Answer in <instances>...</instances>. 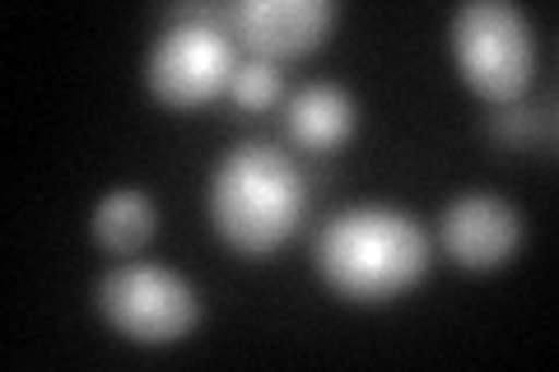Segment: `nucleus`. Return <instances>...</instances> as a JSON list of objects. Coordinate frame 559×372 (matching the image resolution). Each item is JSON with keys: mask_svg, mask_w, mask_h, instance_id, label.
<instances>
[{"mask_svg": "<svg viewBox=\"0 0 559 372\" xmlns=\"http://www.w3.org/2000/svg\"><path fill=\"white\" fill-rule=\"evenodd\" d=\"M452 57L462 80L495 103H518L536 75V28L513 0H462L452 10Z\"/></svg>", "mask_w": 559, "mask_h": 372, "instance_id": "4", "label": "nucleus"}, {"mask_svg": "<svg viewBox=\"0 0 559 372\" xmlns=\"http://www.w3.org/2000/svg\"><path fill=\"white\" fill-rule=\"evenodd\" d=\"M285 88V75H280V61L271 57H248L234 65V80H229V94L242 103V108H271Z\"/></svg>", "mask_w": 559, "mask_h": 372, "instance_id": "11", "label": "nucleus"}, {"mask_svg": "<svg viewBox=\"0 0 559 372\" xmlns=\"http://www.w3.org/2000/svg\"><path fill=\"white\" fill-rule=\"evenodd\" d=\"M94 308L117 335L140 345H173L197 331L201 322V293L187 275L154 261H121L98 275Z\"/></svg>", "mask_w": 559, "mask_h": 372, "instance_id": "5", "label": "nucleus"}, {"mask_svg": "<svg viewBox=\"0 0 559 372\" xmlns=\"http://www.w3.org/2000/svg\"><path fill=\"white\" fill-rule=\"evenodd\" d=\"M154 224H159V209H154V201L145 196V191L140 187H112L108 196L94 205L90 233H94V242L103 247V252L131 256L154 238Z\"/></svg>", "mask_w": 559, "mask_h": 372, "instance_id": "9", "label": "nucleus"}, {"mask_svg": "<svg viewBox=\"0 0 559 372\" xmlns=\"http://www.w3.org/2000/svg\"><path fill=\"white\" fill-rule=\"evenodd\" d=\"M489 135L503 149H555V98L546 103H499Z\"/></svg>", "mask_w": 559, "mask_h": 372, "instance_id": "10", "label": "nucleus"}, {"mask_svg": "<svg viewBox=\"0 0 559 372\" xmlns=\"http://www.w3.org/2000/svg\"><path fill=\"white\" fill-rule=\"evenodd\" d=\"M234 0H182L168 10L164 33L150 43L145 84L168 108H197L229 88L238 51L229 33Z\"/></svg>", "mask_w": 559, "mask_h": 372, "instance_id": "3", "label": "nucleus"}, {"mask_svg": "<svg viewBox=\"0 0 559 372\" xmlns=\"http://www.w3.org/2000/svg\"><path fill=\"white\" fill-rule=\"evenodd\" d=\"M433 242L411 209L364 201L336 209L312 242V265L349 303H388L429 275Z\"/></svg>", "mask_w": 559, "mask_h": 372, "instance_id": "1", "label": "nucleus"}, {"mask_svg": "<svg viewBox=\"0 0 559 372\" xmlns=\"http://www.w3.org/2000/svg\"><path fill=\"white\" fill-rule=\"evenodd\" d=\"M331 28H336V0H234L229 5L234 43L271 61L322 47Z\"/></svg>", "mask_w": 559, "mask_h": 372, "instance_id": "7", "label": "nucleus"}, {"mask_svg": "<svg viewBox=\"0 0 559 372\" xmlns=\"http://www.w3.org/2000/svg\"><path fill=\"white\" fill-rule=\"evenodd\" d=\"M359 127V98L336 80H312L285 103V131L304 149H336Z\"/></svg>", "mask_w": 559, "mask_h": 372, "instance_id": "8", "label": "nucleus"}, {"mask_svg": "<svg viewBox=\"0 0 559 372\" xmlns=\"http://www.w3.org/2000/svg\"><path fill=\"white\" fill-rule=\"evenodd\" d=\"M522 233H527V224H522L518 205L489 196V191H462L439 215L443 252L457 265H466V271H495V265L513 261Z\"/></svg>", "mask_w": 559, "mask_h": 372, "instance_id": "6", "label": "nucleus"}, {"mask_svg": "<svg viewBox=\"0 0 559 372\" xmlns=\"http://www.w3.org/2000/svg\"><path fill=\"white\" fill-rule=\"evenodd\" d=\"M205 209L215 233L242 256H266L308 215V177L289 149L271 140H238L219 154L205 187Z\"/></svg>", "mask_w": 559, "mask_h": 372, "instance_id": "2", "label": "nucleus"}]
</instances>
